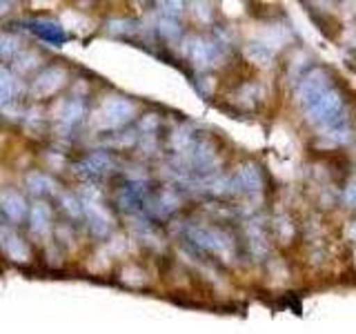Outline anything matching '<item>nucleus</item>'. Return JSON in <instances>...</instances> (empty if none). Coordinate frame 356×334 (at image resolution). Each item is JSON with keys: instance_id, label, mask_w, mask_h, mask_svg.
<instances>
[{"instance_id": "obj_1", "label": "nucleus", "mask_w": 356, "mask_h": 334, "mask_svg": "<svg viewBox=\"0 0 356 334\" xmlns=\"http://www.w3.org/2000/svg\"><path fill=\"white\" fill-rule=\"evenodd\" d=\"M305 118L312 125L327 132L332 127L341 125L343 120V96L339 89H325L321 96H316L309 105H305Z\"/></svg>"}, {"instance_id": "obj_2", "label": "nucleus", "mask_w": 356, "mask_h": 334, "mask_svg": "<svg viewBox=\"0 0 356 334\" xmlns=\"http://www.w3.org/2000/svg\"><path fill=\"white\" fill-rule=\"evenodd\" d=\"M325 89H330V74L325 70H321V67H316V70H312L309 74L300 78L298 89H296V100L305 107L316 96L325 92Z\"/></svg>"}, {"instance_id": "obj_3", "label": "nucleus", "mask_w": 356, "mask_h": 334, "mask_svg": "<svg viewBox=\"0 0 356 334\" xmlns=\"http://www.w3.org/2000/svg\"><path fill=\"white\" fill-rule=\"evenodd\" d=\"M261 174L254 165H245L236 174V187L245 194H256L261 189Z\"/></svg>"}, {"instance_id": "obj_4", "label": "nucleus", "mask_w": 356, "mask_h": 334, "mask_svg": "<svg viewBox=\"0 0 356 334\" xmlns=\"http://www.w3.org/2000/svg\"><path fill=\"white\" fill-rule=\"evenodd\" d=\"M345 203L356 207V181H354V183H350V185H348V189H345Z\"/></svg>"}]
</instances>
